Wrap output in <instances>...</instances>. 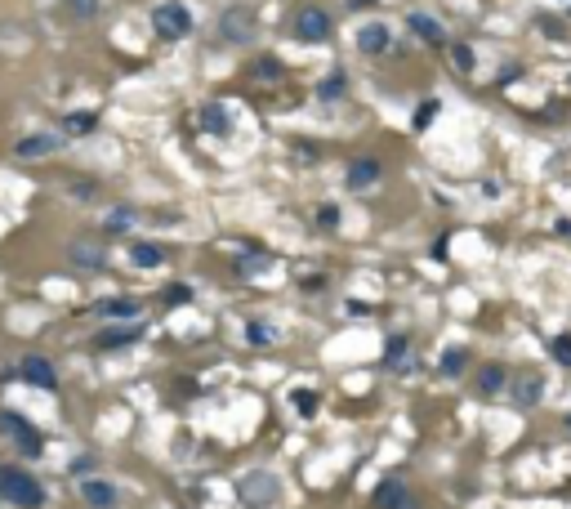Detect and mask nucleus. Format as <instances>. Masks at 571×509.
I'll return each mask as SVG.
<instances>
[{
	"mask_svg": "<svg viewBox=\"0 0 571 509\" xmlns=\"http://www.w3.org/2000/svg\"><path fill=\"white\" fill-rule=\"evenodd\" d=\"M0 500H9L14 509H41L45 487L23 469H0Z\"/></svg>",
	"mask_w": 571,
	"mask_h": 509,
	"instance_id": "f257e3e1",
	"label": "nucleus"
},
{
	"mask_svg": "<svg viewBox=\"0 0 571 509\" xmlns=\"http://www.w3.org/2000/svg\"><path fill=\"white\" fill-rule=\"evenodd\" d=\"M152 27H157L161 41H179V36L192 31V14H188V5H179V0H165V5L152 9Z\"/></svg>",
	"mask_w": 571,
	"mask_h": 509,
	"instance_id": "f03ea898",
	"label": "nucleus"
},
{
	"mask_svg": "<svg viewBox=\"0 0 571 509\" xmlns=\"http://www.w3.org/2000/svg\"><path fill=\"white\" fill-rule=\"evenodd\" d=\"M0 433H5L23 456H41V451H45V438L31 429L23 416H14V411H0Z\"/></svg>",
	"mask_w": 571,
	"mask_h": 509,
	"instance_id": "7ed1b4c3",
	"label": "nucleus"
},
{
	"mask_svg": "<svg viewBox=\"0 0 571 509\" xmlns=\"http://www.w3.org/2000/svg\"><path fill=\"white\" fill-rule=\"evenodd\" d=\"M330 14L322 5H304L295 14V36L304 41V45H317V41H330Z\"/></svg>",
	"mask_w": 571,
	"mask_h": 509,
	"instance_id": "20e7f679",
	"label": "nucleus"
},
{
	"mask_svg": "<svg viewBox=\"0 0 571 509\" xmlns=\"http://www.w3.org/2000/svg\"><path fill=\"white\" fill-rule=\"evenodd\" d=\"M277 496H281V483L273 473H250V478H241V500L246 505H273Z\"/></svg>",
	"mask_w": 571,
	"mask_h": 509,
	"instance_id": "39448f33",
	"label": "nucleus"
},
{
	"mask_svg": "<svg viewBox=\"0 0 571 509\" xmlns=\"http://www.w3.org/2000/svg\"><path fill=\"white\" fill-rule=\"evenodd\" d=\"M250 31H255V19H250V9H224V19H219V36L228 45H246L250 41Z\"/></svg>",
	"mask_w": 571,
	"mask_h": 509,
	"instance_id": "423d86ee",
	"label": "nucleus"
},
{
	"mask_svg": "<svg viewBox=\"0 0 571 509\" xmlns=\"http://www.w3.org/2000/svg\"><path fill=\"white\" fill-rule=\"evenodd\" d=\"M58 148H63L58 134H27V139L14 148V157H19V161H41V157H54Z\"/></svg>",
	"mask_w": 571,
	"mask_h": 509,
	"instance_id": "0eeeda50",
	"label": "nucleus"
},
{
	"mask_svg": "<svg viewBox=\"0 0 571 509\" xmlns=\"http://www.w3.org/2000/svg\"><path fill=\"white\" fill-rule=\"evenodd\" d=\"M379 175H384V165L375 157H357V161L348 165V188L352 192H366V188H375V183H379Z\"/></svg>",
	"mask_w": 571,
	"mask_h": 509,
	"instance_id": "6e6552de",
	"label": "nucleus"
},
{
	"mask_svg": "<svg viewBox=\"0 0 571 509\" xmlns=\"http://www.w3.org/2000/svg\"><path fill=\"white\" fill-rule=\"evenodd\" d=\"M80 500L90 509H116V487L108 478H85L80 483Z\"/></svg>",
	"mask_w": 571,
	"mask_h": 509,
	"instance_id": "1a4fd4ad",
	"label": "nucleus"
},
{
	"mask_svg": "<svg viewBox=\"0 0 571 509\" xmlns=\"http://www.w3.org/2000/svg\"><path fill=\"white\" fill-rule=\"evenodd\" d=\"M375 509H419V505L411 500V491L402 487L397 478H389V483H379V491H375Z\"/></svg>",
	"mask_w": 571,
	"mask_h": 509,
	"instance_id": "9d476101",
	"label": "nucleus"
},
{
	"mask_svg": "<svg viewBox=\"0 0 571 509\" xmlns=\"http://www.w3.org/2000/svg\"><path fill=\"white\" fill-rule=\"evenodd\" d=\"M389 45H393V31L384 27V23H366L357 31V49H362V54H384Z\"/></svg>",
	"mask_w": 571,
	"mask_h": 509,
	"instance_id": "9b49d317",
	"label": "nucleus"
},
{
	"mask_svg": "<svg viewBox=\"0 0 571 509\" xmlns=\"http://www.w3.org/2000/svg\"><path fill=\"white\" fill-rule=\"evenodd\" d=\"M94 313L108 317V322H134V317L143 313V304H139V299H98Z\"/></svg>",
	"mask_w": 571,
	"mask_h": 509,
	"instance_id": "f8f14e48",
	"label": "nucleus"
},
{
	"mask_svg": "<svg viewBox=\"0 0 571 509\" xmlns=\"http://www.w3.org/2000/svg\"><path fill=\"white\" fill-rule=\"evenodd\" d=\"M23 380L27 384H41V389H54L58 376H54V366H49L41 353H31V358H23Z\"/></svg>",
	"mask_w": 571,
	"mask_h": 509,
	"instance_id": "ddd939ff",
	"label": "nucleus"
},
{
	"mask_svg": "<svg viewBox=\"0 0 571 509\" xmlns=\"http://www.w3.org/2000/svg\"><path fill=\"white\" fill-rule=\"evenodd\" d=\"M407 27L415 31L419 41H429V45H442V41H446L442 23H438V19H429V14H407Z\"/></svg>",
	"mask_w": 571,
	"mask_h": 509,
	"instance_id": "4468645a",
	"label": "nucleus"
},
{
	"mask_svg": "<svg viewBox=\"0 0 571 509\" xmlns=\"http://www.w3.org/2000/svg\"><path fill=\"white\" fill-rule=\"evenodd\" d=\"M505 384H509V371L500 366V362H491V366H482V371H478V394L496 398V394H505Z\"/></svg>",
	"mask_w": 571,
	"mask_h": 509,
	"instance_id": "2eb2a0df",
	"label": "nucleus"
},
{
	"mask_svg": "<svg viewBox=\"0 0 571 509\" xmlns=\"http://www.w3.org/2000/svg\"><path fill=\"white\" fill-rule=\"evenodd\" d=\"M197 121H201V130H206V134H219V139H224V134L232 130V121H228V112H224L219 103H206V108L197 112Z\"/></svg>",
	"mask_w": 571,
	"mask_h": 509,
	"instance_id": "dca6fc26",
	"label": "nucleus"
},
{
	"mask_svg": "<svg viewBox=\"0 0 571 509\" xmlns=\"http://www.w3.org/2000/svg\"><path fill=\"white\" fill-rule=\"evenodd\" d=\"M130 264H134V268H161V264H165V250H161L157 242H134V246H130Z\"/></svg>",
	"mask_w": 571,
	"mask_h": 509,
	"instance_id": "f3484780",
	"label": "nucleus"
},
{
	"mask_svg": "<svg viewBox=\"0 0 571 509\" xmlns=\"http://www.w3.org/2000/svg\"><path fill=\"white\" fill-rule=\"evenodd\" d=\"M72 264H76V268H85V273H98V268L108 264V250H98V246H90V242H80V246H72Z\"/></svg>",
	"mask_w": 571,
	"mask_h": 509,
	"instance_id": "a211bd4d",
	"label": "nucleus"
},
{
	"mask_svg": "<svg viewBox=\"0 0 571 509\" xmlns=\"http://www.w3.org/2000/svg\"><path fill=\"white\" fill-rule=\"evenodd\" d=\"M134 219H139V215H134L130 206H112V210L103 215V232H130Z\"/></svg>",
	"mask_w": 571,
	"mask_h": 509,
	"instance_id": "6ab92c4d",
	"label": "nucleus"
},
{
	"mask_svg": "<svg viewBox=\"0 0 571 509\" xmlns=\"http://www.w3.org/2000/svg\"><path fill=\"white\" fill-rule=\"evenodd\" d=\"M540 394H545V384H540V376H523V380H518V406H535V402H540Z\"/></svg>",
	"mask_w": 571,
	"mask_h": 509,
	"instance_id": "aec40b11",
	"label": "nucleus"
},
{
	"mask_svg": "<svg viewBox=\"0 0 571 509\" xmlns=\"http://www.w3.org/2000/svg\"><path fill=\"white\" fill-rule=\"evenodd\" d=\"M464 362H468V353H464V349H446V353H442V362H438V371H442V376H460Z\"/></svg>",
	"mask_w": 571,
	"mask_h": 509,
	"instance_id": "412c9836",
	"label": "nucleus"
},
{
	"mask_svg": "<svg viewBox=\"0 0 571 509\" xmlns=\"http://www.w3.org/2000/svg\"><path fill=\"white\" fill-rule=\"evenodd\" d=\"M281 76H286V72H281V63H277V58H259V63H255V81H263V85H277Z\"/></svg>",
	"mask_w": 571,
	"mask_h": 509,
	"instance_id": "4be33fe9",
	"label": "nucleus"
},
{
	"mask_svg": "<svg viewBox=\"0 0 571 509\" xmlns=\"http://www.w3.org/2000/svg\"><path fill=\"white\" fill-rule=\"evenodd\" d=\"M246 339L250 344H277V331L263 327V322H246Z\"/></svg>",
	"mask_w": 571,
	"mask_h": 509,
	"instance_id": "5701e85b",
	"label": "nucleus"
},
{
	"mask_svg": "<svg viewBox=\"0 0 571 509\" xmlns=\"http://www.w3.org/2000/svg\"><path fill=\"white\" fill-rule=\"evenodd\" d=\"M134 335H139V327H130V331H103V335H98V349H121V344H130Z\"/></svg>",
	"mask_w": 571,
	"mask_h": 509,
	"instance_id": "b1692460",
	"label": "nucleus"
},
{
	"mask_svg": "<svg viewBox=\"0 0 571 509\" xmlns=\"http://www.w3.org/2000/svg\"><path fill=\"white\" fill-rule=\"evenodd\" d=\"M67 14L85 23V19H94V14H98V0H67Z\"/></svg>",
	"mask_w": 571,
	"mask_h": 509,
	"instance_id": "393cba45",
	"label": "nucleus"
},
{
	"mask_svg": "<svg viewBox=\"0 0 571 509\" xmlns=\"http://www.w3.org/2000/svg\"><path fill=\"white\" fill-rule=\"evenodd\" d=\"M451 63H456L460 72H473V49H468V45H451Z\"/></svg>",
	"mask_w": 571,
	"mask_h": 509,
	"instance_id": "a878e982",
	"label": "nucleus"
},
{
	"mask_svg": "<svg viewBox=\"0 0 571 509\" xmlns=\"http://www.w3.org/2000/svg\"><path fill=\"white\" fill-rule=\"evenodd\" d=\"M438 108H442L438 98H424V103H419V112H415V130H424L433 116H438Z\"/></svg>",
	"mask_w": 571,
	"mask_h": 509,
	"instance_id": "bb28decb",
	"label": "nucleus"
},
{
	"mask_svg": "<svg viewBox=\"0 0 571 509\" xmlns=\"http://www.w3.org/2000/svg\"><path fill=\"white\" fill-rule=\"evenodd\" d=\"M402 353H407V335H393V339H389V349H384V362L397 366V362H402Z\"/></svg>",
	"mask_w": 571,
	"mask_h": 509,
	"instance_id": "cd10ccee",
	"label": "nucleus"
},
{
	"mask_svg": "<svg viewBox=\"0 0 571 509\" xmlns=\"http://www.w3.org/2000/svg\"><path fill=\"white\" fill-rule=\"evenodd\" d=\"M549 353H553V358H558L562 366H571V339H567V335H558V339H553V344H549Z\"/></svg>",
	"mask_w": 571,
	"mask_h": 509,
	"instance_id": "c85d7f7f",
	"label": "nucleus"
},
{
	"mask_svg": "<svg viewBox=\"0 0 571 509\" xmlns=\"http://www.w3.org/2000/svg\"><path fill=\"white\" fill-rule=\"evenodd\" d=\"M317 94H322V98H340V94H344V72H335V76H330Z\"/></svg>",
	"mask_w": 571,
	"mask_h": 509,
	"instance_id": "c756f323",
	"label": "nucleus"
},
{
	"mask_svg": "<svg viewBox=\"0 0 571 509\" xmlns=\"http://www.w3.org/2000/svg\"><path fill=\"white\" fill-rule=\"evenodd\" d=\"M317 224H322V228H335V224H340V206H322V210H317Z\"/></svg>",
	"mask_w": 571,
	"mask_h": 509,
	"instance_id": "7c9ffc66",
	"label": "nucleus"
},
{
	"mask_svg": "<svg viewBox=\"0 0 571 509\" xmlns=\"http://www.w3.org/2000/svg\"><path fill=\"white\" fill-rule=\"evenodd\" d=\"M295 406H299L304 416H313V411H317V398L308 394V389H299V394H295Z\"/></svg>",
	"mask_w": 571,
	"mask_h": 509,
	"instance_id": "2f4dec72",
	"label": "nucleus"
},
{
	"mask_svg": "<svg viewBox=\"0 0 571 509\" xmlns=\"http://www.w3.org/2000/svg\"><path fill=\"white\" fill-rule=\"evenodd\" d=\"M165 299H170V304H188V299H192V286H170V291H165Z\"/></svg>",
	"mask_w": 571,
	"mask_h": 509,
	"instance_id": "473e14b6",
	"label": "nucleus"
},
{
	"mask_svg": "<svg viewBox=\"0 0 571 509\" xmlns=\"http://www.w3.org/2000/svg\"><path fill=\"white\" fill-rule=\"evenodd\" d=\"M263 268H268L263 254H255V259H241V273H263Z\"/></svg>",
	"mask_w": 571,
	"mask_h": 509,
	"instance_id": "72a5a7b5",
	"label": "nucleus"
},
{
	"mask_svg": "<svg viewBox=\"0 0 571 509\" xmlns=\"http://www.w3.org/2000/svg\"><path fill=\"white\" fill-rule=\"evenodd\" d=\"M90 125H94V116H67V130H76V134L90 130Z\"/></svg>",
	"mask_w": 571,
	"mask_h": 509,
	"instance_id": "f704fd0d",
	"label": "nucleus"
},
{
	"mask_svg": "<svg viewBox=\"0 0 571 509\" xmlns=\"http://www.w3.org/2000/svg\"><path fill=\"white\" fill-rule=\"evenodd\" d=\"M90 469H94V461H90V456H80V461H72V473H76V478H85Z\"/></svg>",
	"mask_w": 571,
	"mask_h": 509,
	"instance_id": "c9c22d12",
	"label": "nucleus"
},
{
	"mask_svg": "<svg viewBox=\"0 0 571 509\" xmlns=\"http://www.w3.org/2000/svg\"><path fill=\"white\" fill-rule=\"evenodd\" d=\"M348 5H352V9H371L375 0H348Z\"/></svg>",
	"mask_w": 571,
	"mask_h": 509,
	"instance_id": "e433bc0d",
	"label": "nucleus"
},
{
	"mask_svg": "<svg viewBox=\"0 0 571 509\" xmlns=\"http://www.w3.org/2000/svg\"><path fill=\"white\" fill-rule=\"evenodd\" d=\"M567 429H571V416H567Z\"/></svg>",
	"mask_w": 571,
	"mask_h": 509,
	"instance_id": "4c0bfd02",
	"label": "nucleus"
}]
</instances>
